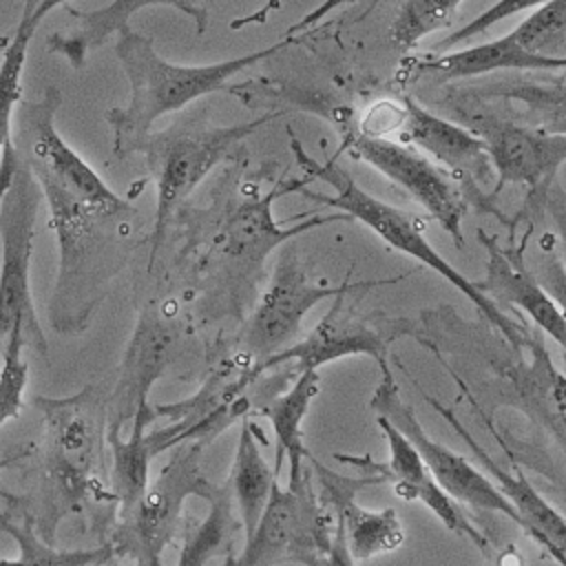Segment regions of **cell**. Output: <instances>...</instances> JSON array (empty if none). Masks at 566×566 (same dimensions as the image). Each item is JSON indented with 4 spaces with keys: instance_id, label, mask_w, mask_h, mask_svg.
<instances>
[{
    "instance_id": "cell-29",
    "label": "cell",
    "mask_w": 566,
    "mask_h": 566,
    "mask_svg": "<svg viewBox=\"0 0 566 566\" xmlns=\"http://www.w3.org/2000/svg\"><path fill=\"white\" fill-rule=\"evenodd\" d=\"M206 502L210 504L208 515L192 531H188L177 566H208V562L226 548L232 535L234 517L230 489L217 486Z\"/></svg>"
},
{
    "instance_id": "cell-31",
    "label": "cell",
    "mask_w": 566,
    "mask_h": 566,
    "mask_svg": "<svg viewBox=\"0 0 566 566\" xmlns=\"http://www.w3.org/2000/svg\"><path fill=\"white\" fill-rule=\"evenodd\" d=\"M533 360L528 367V391L546 416V422L555 429L562 444H566V374L557 371L542 340H528Z\"/></svg>"
},
{
    "instance_id": "cell-21",
    "label": "cell",
    "mask_w": 566,
    "mask_h": 566,
    "mask_svg": "<svg viewBox=\"0 0 566 566\" xmlns=\"http://www.w3.org/2000/svg\"><path fill=\"white\" fill-rule=\"evenodd\" d=\"M478 239L486 248V272L484 279L478 281L480 287L495 303L504 301L524 312L566 354V318L542 287L535 272L526 270V265L520 263L513 252L502 248L497 239L486 237L482 230L478 232Z\"/></svg>"
},
{
    "instance_id": "cell-24",
    "label": "cell",
    "mask_w": 566,
    "mask_h": 566,
    "mask_svg": "<svg viewBox=\"0 0 566 566\" xmlns=\"http://www.w3.org/2000/svg\"><path fill=\"white\" fill-rule=\"evenodd\" d=\"M321 391V376L318 369L298 371L294 382L270 402H265L259 413L270 420V427L276 438V453H274V471H281L283 460H287V482H298L310 473V458L312 453L305 447L303 436V420L310 411L312 400Z\"/></svg>"
},
{
    "instance_id": "cell-23",
    "label": "cell",
    "mask_w": 566,
    "mask_h": 566,
    "mask_svg": "<svg viewBox=\"0 0 566 566\" xmlns=\"http://www.w3.org/2000/svg\"><path fill=\"white\" fill-rule=\"evenodd\" d=\"M146 7H172L186 13L195 22V31L203 35L208 29V11L195 0H113L111 4L93 11H77L69 7V15L75 20L71 33H55L49 38V49L64 55L73 66H82L88 53L104 44L113 33L130 24V18Z\"/></svg>"
},
{
    "instance_id": "cell-14",
    "label": "cell",
    "mask_w": 566,
    "mask_h": 566,
    "mask_svg": "<svg viewBox=\"0 0 566 566\" xmlns=\"http://www.w3.org/2000/svg\"><path fill=\"white\" fill-rule=\"evenodd\" d=\"M175 343L177 325L159 307L148 305L137 318L106 400V429L128 431L135 420L155 422L150 391L170 365Z\"/></svg>"
},
{
    "instance_id": "cell-42",
    "label": "cell",
    "mask_w": 566,
    "mask_h": 566,
    "mask_svg": "<svg viewBox=\"0 0 566 566\" xmlns=\"http://www.w3.org/2000/svg\"><path fill=\"white\" fill-rule=\"evenodd\" d=\"M11 460H13V458H4V460H0V471H2L4 467H9V464H11ZM0 495H4V491H2V489H0Z\"/></svg>"
},
{
    "instance_id": "cell-39",
    "label": "cell",
    "mask_w": 566,
    "mask_h": 566,
    "mask_svg": "<svg viewBox=\"0 0 566 566\" xmlns=\"http://www.w3.org/2000/svg\"><path fill=\"white\" fill-rule=\"evenodd\" d=\"M323 566H356V562L352 559V555L347 551V542H345L343 528L338 524H334L332 546H329V553H327Z\"/></svg>"
},
{
    "instance_id": "cell-15",
    "label": "cell",
    "mask_w": 566,
    "mask_h": 566,
    "mask_svg": "<svg viewBox=\"0 0 566 566\" xmlns=\"http://www.w3.org/2000/svg\"><path fill=\"white\" fill-rule=\"evenodd\" d=\"M464 126L484 142L497 188L520 184L531 195L546 197L559 166L566 161V135L513 124L489 111L464 115Z\"/></svg>"
},
{
    "instance_id": "cell-8",
    "label": "cell",
    "mask_w": 566,
    "mask_h": 566,
    "mask_svg": "<svg viewBox=\"0 0 566 566\" xmlns=\"http://www.w3.org/2000/svg\"><path fill=\"white\" fill-rule=\"evenodd\" d=\"M60 102V88L49 86L40 99L18 104L11 126L13 148L40 190H57L95 208L128 203L57 133L55 113Z\"/></svg>"
},
{
    "instance_id": "cell-7",
    "label": "cell",
    "mask_w": 566,
    "mask_h": 566,
    "mask_svg": "<svg viewBox=\"0 0 566 566\" xmlns=\"http://www.w3.org/2000/svg\"><path fill=\"white\" fill-rule=\"evenodd\" d=\"M334 537V517L318 502L312 469L298 482H279L230 566H323Z\"/></svg>"
},
{
    "instance_id": "cell-17",
    "label": "cell",
    "mask_w": 566,
    "mask_h": 566,
    "mask_svg": "<svg viewBox=\"0 0 566 566\" xmlns=\"http://www.w3.org/2000/svg\"><path fill=\"white\" fill-rule=\"evenodd\" d=\"M310 469L316 480L318 502L334 517V524L343 528L347 551L354 562L371 559L402 546L405 528L394 509L369 511L356 502V493L360 489L382 482L380 475L367 473L365 478H347L325 467L314 455L310 458Z\"/></svg>"
},
{
    "instance_id": "cell-10",
    "label": "cell",
    "mask_w": 566,
    "mask_h": 566,
    "mask_svg": "<svg viewBox=\"0 0 566 566\" xmlns=\"http://www.w3.org/2000/svg\"><path fill=\"white\" fill-rule=\"evenodd\" d=\"M343 126V150L363 159L389 181L400 186L418 206L433 217L458 248L464 245L462 219L467 214V197L458 181L438 164H433L420 150L378 135L363 133L352 122H338Z\"/></svg>"
},
{
    "instance_id": "cell-25",
    "label": "cell",
    "mask_w": 566,
    "mask_h": 566,
    "mask_svg": "<svg viewBox=\"0 0 566 566\" xmlns=\"http://www.w3.org/2000/svg\"><path fill=\"white\" fill-rule=\"evenodd\" d=\"M150 422L135 420L128 431L106 429L111 449V493L117 504V517L124 520L144 495L150 482V460L155 458L146 431Z\"/></svg>"
},
{
    "instance_id": "cell-9",
    "label": "cell",
    "mask_w": 566,
    "mask_h": 566,
    "mask_svg": "<svg viewBox=\"0 0 566 566\" xmlns=\"http://www.w3.org/2000/svg\"><path fill=\"white\" fill-rule=\"evenodd\" d=\"M44 413L46 473L44 493L64 509L80 504L93 480L99 447L106 440V405L95 387L66 398H33Z\"/></svg>"
},
{
    "instance_id": "cell-35",
    "label": "cell",
    "mask_w": 566,
    "mask_h": 566,
    "mask_svg": "<svg viewBox=\"0 0 566 566\" xmlns=\"http://www.w3.org/2000/svg\"><path fill=\"white\" fill-rule=\"evenodd\" d=\"M548 0H497L495 4H491L486 11H482L480 15H475L473 20H469L464 27L455 29L449 38H444L440 44H438V51H449L451 46L455 44H462L475 35H482L486 33L493 24L511 18V15H517V13H524L528 9H537L542 4H546Z\"/></svg>"
},
{
    "instance_id": "cell-38",
    "label": "cell",
    "mask_w": 566,
    "mask_h": 566,
    "mask_svg": "<svg viewBox=\"0 0 566 566\" xmlns=\"http://www.w3.org/2000/svg\"><path fill=\"white\" fill-rule=\"evenodd\" d=\"M349 2H354V0H323L318 7H314L312 11H307L298 22H294V24L285 31V35H283V38L294 40L298 33H303V31L312 29V27H314V24H318L323 18H327L332 11H336L338 7H345V4H349Z\"/></svg>"
},
{
    "instance_id": "cell-33",
    "label": "cell",
    "mask_w": 566,
    "mask_h": 566,
    "mask_svg": "<svg viewBox=\"0 0 566 566\" xmlns=\"http://www.w3.org/2000/svg\"><path fill=\"white\" fill-rule=\"evenodd\" d=\"M504 93L528 106V111L537 117V128L566 135V86L513 84Z\"/></svg>"
},
{
    "instance_id": "cell-5",
    "label": "cell",
    "mask_w": 566,
    "mask_h": 566,
    "mask_svg": "<svg viewBox=\"0 0 566 566\" xmlns=\"http://www.w3.org/2000/svg\"><path fill=\"white\" fill-rule=\"evenodd\" d=\"M42 192L11 137L0 153V352L13 329L46 349L31 296V259Z\"/></svg>"
},
{
    "instance_id": "cell-22",
    "label": "cell",
    "mask_w": 566,
    "mask_h": 566,
    "mask_svg": "<svg viewBox=\"0 0 566 566\" xmlns=\"http://www.w3.org/2000/svg\"><path fill=\"white\" fill-rule=\"evenodd\" d=\"M411 71L416 75H433L440 80H467L493 71H566V57L528 51L513 38V33H506L475 46L413 60Z\"/></svg>"
},
{
    "instance_id": "cell-19",
    "label": "cell",
    "mask_w": 566,
    "mask_h": 566,
    "mask_svg": "<svg viewBox=\"0 0 566 566\" xmlns=\"http://www.w3.org/2000/svg\"><path fill=\"white\" fill-rule=\"evenodd\" d=\"M398 137L402 144L433 159V164L471 190H478V184L489 181L495 175L484 142L473 130L427 111L413 97L402 99Z\"/></svg>"
},
{
    "instance_id": "cell-11",
    "label": "cell",
    "mask_w": 566,
    "mask_h": 566,
    "mask_svg": "<svg viewBox=\"0 0 566 566\" xmlns=\"http://www.w3.org/2000/svg\"><path fill=\"white\" fill-rule=\"evenodd\" d=\"M354 292L360 290H347L338 294L327 314L305 338L287 345L263 363H256L259 369L268 371L281 365H290V369L298 374L318 369L338 358L369 356L380 367V374L391 371L389 345L391 340L411 334L413 325H409L405 318H385L358 312L354 305L345 303V296Z\"/></svg>"
},
{
    "instance_id": "cell-4",
    "label": "cell",
    "mask_w": 566,
    "mask_h": 566,
    "mask_svg": "<svg viewBox=\"0 0 566 566\" xmlns=\"http://www.w3.org/2000/svg\"><path fill=\"white\" fill-rule=\"evenodd\" d=\"M279 115H283V111L265 113L252 122L230 126L172 124L159 133H148L137 144L133 155L144 157L157 195L150 263L179 203L192 195V190L228 157L239 142Z\"/></svg>"
},
{
    "instance_id": "cell-28",
    "label": "cell",
    "mask_w": 566,
    "mask_h": 566,
    "mask_svg": "<svg viewBox=\"0 0 566 566\" xmlns=\"http://www.w3.org/2000/svg\"><path fill=\"white\" fill-rule=\"evenodd\" d=\"M38 0H27L22 18L18 22L11 42L7 44L0 60V153L11 137V126L15 117V108L22 97V73L27 62V51L33 33L38 31V22L33 18V7Z\"/></svg>"
},
{
    "instance_id": "cell-27",
    "label": "cell",
    "mask_w": 566,
    "mask_h": 566,
    "mask_svg": "<svg viewBox=\"0 0 566 566\" xmlns=\"http://www.w3.org/2000/svg\"><path fill=\"white\" fill-rule=\"evenodd\" d=\"M0 531L7 533L18 546V555L0 557V566H102L115 555L111 544L73 551L53 548L38 531H33L29 522H15L2 513Z\"/></svg>"
},
{
    "instance_id": "cell-40",
    "label": "cell",
    "mask_w": 566,
    "mask_h": 566,
    "mask_svg": "<svg viewBox=\"0 0 566 566\" xmlns=\"http://www.w3.org/2000/svg\"><path fill=\"white\" fill-rule=\"evenodd\" d=\"M66 2H69V0H38L35 7H33V18H35V22L40 24L53 9L64 7Z\"/></svg>"
},
{
    "instance_id": "cell-26",
    "label": "cell",
    "mask_w": 566,
    "mask_h": 566,
    "mask_svg": "<svg viewBox=\"0 0 566 566\" xmlns=\"http://www.w3.org/2000/svg\"><path fill=\"white\" fill-rule=\"evenodd\" d=\"M279 473L261 455L256 431L250 420L243 418L230 471V495L239 506V517L245 537L256 528V522L270 500L272 486L279 482Z\"/></svg>"
},
{
    "instance_id": "cell-3",
    "label": "cell",
    "mask_w": 566,
    "mask_h": 566,
    "mask_svg": "<svg viewBox=\"0 0 566 566\" xmlns=\"http://www.w3.org/2000/svg\"><path fill=\"white\" fill-rule=\"evenodd\" d=\"M290 150L294 161L301 166L303 175L312 177L314 181L321 179L325 181L334 195H323V192H312V190H303V195H307L314 201H321L323 206L336 208L340 212H345L349 219H358L360 223H365L376 237H380L387 245H391L394 250L420 261L422 265H427L429 270H433L438 276H442L449 285H453L462 296H467L475 310L509 340V345L513 349H522L528 338L533 336L524 323H517L513 316H509L482 287L478 281L467 279L462 272H458L424 237V226L418 217L376 199L374 195H369L367 190H363L354 177L336 161V159H327L325 164L316 161L314 157H310L305 153V148L301 146V142L294 137V133H290Z\"/></svg>"
},
{
    "instance_id": "cell-13",
    "label": "cell",
    "mask_w": 566,
    "mask_h": 566,
    "mask_svg": "<svg viewBox=\"0 0 566 566\" xmlns=\"http://www.w3.org/2000/svg\"><path fill=\"white\" fill-rule=\"evenodd\" d=\"M369 407L376 416H385L396 429H400L409 442L418 449L433 480L460 504L475 511L500 513L517 524V513L497 484L478 467H473L464 455L451 447L433 440L420 424L413 409L402 400L398 382L391 371L380 374V380L369 398Z\"/></svg>"
},
{
    "instance_id": "cell-12",
    "label": "cell",
    "mask_w": 566,
    "mask_h": 566,
    "mask_svg": "<svg viewBox=\"0 0 566 566\" xmlns=\"http://www.w3.org/2000/svg\"><path fill=\"white\" fill-rule=\"evenodd\" d=\"M400 279L405 276L354 281L332 287L325 281H314L298 263L294 250L287 248L279 256L272 281L243 329L245 356L256 358V363H263L265 358L285 349L290 340L298 336L305 314L314 310L318 303L336 298L347 290L365 292L376 285L398 283Z\"/></svg>"
},
{
    "instance_id": "cell-2",
    "label": "cell",
    "mask_w": 566,
    "mask_h": 566,
    "mask_svg": "<svg viewBox=\"0 0 566 566\" xmlns=\"http://www.w3.org/2000/svg\"><path fill=\"white\" fill-rule=\"evenodd\" d=\"M290 42V38H283L265 49L212 64H177L161 57L148 35L130 24L124 27L117 31L115 55L128 80L130 97L124 108L113 106L106 113V122L113 128V155L117 159L133 155L137 144L153 133V124L159 117L177 113L210 93L232 91L228 82L234 75L268 60Z\"/></svg>"
},
{
    "instance_id": "cell-30",
    "label": "cell",
    "mask_w": 566,
    "mask_h": 566,
    "mask_svg": "<svg viewBox=\"0 0 566 566\" xmlns=\"http://www.w3.org/2000/svg\"><path fill=\"white\" fill-rule=\"evenodd\" d=\"M464 0H405L391 27L389 42L398 51H411L427 35L447 29Z\"/></svg>"
},
{
    "instance_id": "cell-18",
    "label": "cell",
    "mask_w": 566,
    "mask_h": 566,
    "mask_svg": "<svg viewBox=\"0 0 566 566\" xmlns=\"http://www.w3.org/2000/svg\"><path fill=\"white\" fill-rule=\"evenodd\" d=\"M314 179L301 177V179H287L279 181L274 188H270L263 195H250L245 197L228 217L223 230H221V250L232 261L241 263L245 270L261 268L265 256L279 248L281 243L307 232L316 230L321 226H327L332 221H347L349 217L345 212L338 214H312L310 219H303L292 226H279L272 214V203L290 192H303Z\"/></svg>"
},
{
    "instance_id": "cell-20",
    "label": "cell",
    "mask_w": 566,
    "mask_h": 566,
    "mask_svg": "<svg viewBox=\"0 0 566 566\" xmlns=\"http://www.w3.org/2000/svg\"><path fill=\"white\" fill-rule=\"evenodd\" d=\"M424 398L455 429V433L467 442L471 453L482 462L486 475L513 504L517 513V526L524 528L559 566H566V517L528 482V478L520 469L506 471L475 442V438L462 427V422L449 409H444L438 400L429 398L427 394Z\"/></svg>"
},
{
    "instance_id": "cell-37",
    "label": "cell",
    "mask_w": 566,
    "mask_h": 566,
    "mask_svg": "<svg viewBox=\"0 0 566 566\" xmlns=\"http://www.w3.org/2000/svg\"><path fill=\"white\" fill-rule=\"evenodd\" d=\"M546 210L551 212V219L555 223L557 243H559L557 256L566 270V192L559 186H555V181L546 190Z\"/></svg>"
},
{
    "instance_id": "cell-41",
    "label": "cell",
    "mask_w": 566,
    "mask_h": 566,
    "mask_svg": "<svg viewBox=\"0 0 566 566\" xmlns=\"http://www.w3.org/2000/svg\"><path fill=\"white\" fill-rule=\"evenodd\" d=\"M500 566H509V562L502 557V559H500ZM513 566H524V562L517 557V553H515V564H513Z\"/></svg>"
},
{
    "instance_id": "cell-36",
    "label": "cell",
    "mask_w": 566,
    "mask_h": 566,
    "mask_svg": "<svg viewBox=\"0 0 566 566\" xmlns=\"http://www.w3.org/2000/svg\"><path fill=\"white\" fill-rule=\"evenodd\" d=\"M537 281L548 292V296L557 303L566 318V270L559 256L553 250H544L537 261Z\"/></svg>"
},
{
    "instance_id": "cell-1",
    "label": "cell",
    "mask_w": 566,
    "mask_h": 566,
    "mask_svg": "<svg viewBox=\"0 0 566 566\" xmlns=\"http://www.w3.org/2000/svg\"><path fill=\"white\" fill-rule=\"evenodd\" d=\"M49 226L60 245V270L51 294L49 321L60 334L82 332L102 303L108 283L135 250V210L95 208L57 190H40Z\"/></svg>"
},
{
    "instance_id": "cell-34",
    "label": "cell",
    "mask_w": 566,
    "mask_h": 566,
    "mask_svg": "<svg viewBox=\"0 0 566 566\" xmlns=\"http://www.w3.org/2000/svg\"><path fill=\"white\" fill-rule=\"evenodd\" d=\"M511 33L528 51L544 53L542 49L555 44L557 38L566 33V0H548L533 9V13Z\"/></svg>"
},
{
    "instance_id": "cell-16",
    "label": "cell",
    "mask_w": 566,
    "mask_h": 566,
    "mask_svg": "<svg viewBox=\"0 0 566 566\" xmlns=\"http://www.w3.org/2000/svg\"><path fill=\"white\" fill-rule=\"evenodd\" d=\"M376 424L389 447L387 462L371 460L369 455L354 458L345 453H336L334 458L347 464H354L367 473L380 475L382 482H391L396 495H400L402 500L422 502L451 533L462 535L469 542H473L478 548L486 551L489 548L486 537L469 522L460 504L433 480L431 471L427 469L424 460L420 458L418 449L409 442V438L400 429H396L385 416H376Z\"/></svg>"
},
{
    "instance_id": "cell-43",
    "label": "cell",
    "mask_w": 566,
    "mask_h": 566,
    "mask_svg": "<svg viewBox=\"0 0 566 566\" xmlns=\"http://www.w3.org/2000/svg\"><path fill=\"white\" fill-rule=\"evenodd\" d=\"M374 2H378V0H374Z\"/></svg>"
},
{
    "instance_id": "cell-32",
    "label": "cell",
    "mask_w": 566,
    "mask_h": 566,
    "mask_svg": "<svg viewBox=\"0 0 566 566\" xmlns=\"http://www.w3.org/2000/svg\"><path fill=\"white\" fill-rule=\"evenodd\" d=\"M27 345L24 332L13 329L2 343L0 365V427L18 418L24 407V391L29 382V365L22 347Z\"/></svg>"
},
{
    "instance_id": "cell-6",
    "label": "cell",
    "mask_w": 566,
    "mask_h": 566,
    "mask_svg": "<svg viewBox=\"0 0 566 566\" xmlns=\"http://www.w3.org/2000/svg\"><path fill=\"white\" fill-rule=\"evenodd\" d=\"M206 447L184 442L172 447L170 458L148 482L133 511L119 520L111 546L135 559L137 566H164V551L175 539L188 497L208 500L217 486L201 469Z\"/></svg>"
}]
</instances>
